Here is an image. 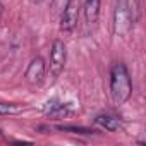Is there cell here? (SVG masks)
<instances>
[{"instance_id": "obj_1", "label": "cell", "mask_w": 146, "mask_h": 146, "mask_svg": "<svg viewBox=\"0 0 146 146\" xmlns=\"http://www.w3.org/2000/svg\"><path fill=\"white\" fill-rule=\"evenodd\" d=\"M110 93L113 102L119 105L125 103L132 95V81L127 67L122 62L115 64L110 70Z\"/></svg>"}, {"instance_id": "obj_2", "label": "cell", "mask_w": 146, "mask_h": 146, "mask_svg": "<svg viewBox=\"0 0 146 146\" xmlns=\"http://www.w3.org/2000/svg\"><path fill=\"white\" fill-rule=\"evenodd\" d=\"M132 24H134V21H132V16L125 5V2L124 0H119L115 12H113V33L117 36H124L125 33H129Z\"/></svg>"}, {"instance_id": "obj_3", "label": "cell", "mask_w": 146, "mask_h": 146, "mask_svg": "<svg viewBox=\"0 0 146 146\" xmlns=\"http://www.w3.org/2000/svg\"><path fill=\"white\" fill-rule=\"evenodd\" d=\"M65 60H67V50H65V45H64V41L55 40L53 45H52V50H50V70H52V74H53L55 78L64 70V67H65Z\"/></svg>"}, {"instance_id": "obj_4", "label": "cell", "mask_w": 146, "mask_h": 146, "mask_svg": "<svg viewBox=\"0 0 146 146\" xmlns=\"http://www.w3.org/2000/svg\"><path fill=\"white\" fill-rule=\"evenodd\" d=\"M79 9H81V2L79 0H70L67 4V7L64 9V12L60 14V29L62 31H72L78 24L79 19Z\"/></svg>"}, {"instance_id": "obj_5", "label": "cell", "mask_w": 146, "mask_h": 146, "mask_svg": "<svg viewBox=\"0 0 146 146\" xmlns=\"http://www.w3.org/2000/svg\"><path fill=\"white\" fill-rule=\"evenodd\" d=\"M45 70H46L45 60L41 57H35L26 69V81L29 84H40L45 78Z\"/></svg>"}, {"instance_id": "obj_6", "label": "cell", "mask_w": 146, "mask_h": 146, "mask_svg": "<svg viewBox=\"0 0 146 146\" xmlns=\"http://www.w3.org/2000/svg\"><path fill=\"white\" fill-rule=\"evenodd\" d=\"M43 113L48 115V117H52V119H64V117L69 115V110H67V105L52 100V102H48V103L45 105Z\"/></svg>"}, {"instance_id": "obj_7", "label": "cell", "mask_w": 146, "mask_h": 146, "mask_svg": "<svg viewBox=\"0 0 146 146\" xmlns=\"http://www.w3.org/2000/svg\"><path fill=\"white\" fill-rule=\"evenodd\" d=\"M83 5H84V16H86V21H88L90 24L96 23L98 17H100L102 0H86Z\"/></svg>"}, {"instance_id": "obj_8", "label": "cell", "mask_w": 146, "mask_h": 146, "mask_svg": "<svg viewBox=\"0 0 146 146\" xmlns=\"http://www.w3.org/2000/svg\"><path fill=\"white\" fill-rule=\"evenodd\" d=\"M95 122H96L98 125H102L103 129L110 131V132H113V131H117V129L120 127V120H119L117 117H113V115H98V117L95 119Z\"/></svg>"}, {"instance_id": "obj_9", "label": "cell", "mask_w": 146, "mask_h": 146, "mask_svg": "<svg viewBox=\"0 0 146 146\" xmlns=\"http://www.w3.org/2000/svg\"><path fill=\"white\" fill-rule=\"evenodd\" d=\"M55 129H57V131H62V132H72V134H96V132H98V131H93V129L74 127V125H57Z\"/></svg>"}, {"instance_id": "obj_10", "label": "cell", "mask_w": 146, "mask_h": 146, "mask_svg": "<svg viewBox=\"0 0 146 146\" xmlns=\"http://www.w3.org/2000/svg\"><path fill=\"white\" fill-rule=\"evenodd\" d=\"M69 2H70V0H52V4H50L52 14H53V16H60V14L64 12V9L67 7Z\"/></svg>"}, {"instance_id": "obj_11", "label": "cell", "mask_w": 146, "mask_h": 146, "mask_svg": "<svg viewBox=\"0 0 146 146\" xmlns=\"http://www.w3.org/2000/svg\"><path fill=\"white\" fill-rule=\"evenodd\" d=\"M124 2H125V5L129 9L131 16H132V21H136L137 19V4H136V0H124Z\"/></svg>"}, {"instance_id": "obj_12", "label": "cell", "mask_w": 146, "mask_h": 146, "mask_svg": "<svg viewBox=\"0 0 146 146\" xmlns=\"http://www.w3.org/2000/svg\"><path fill=\"white\" fill-rule=\"evenodd\" d=\"M21 108H17V107H14V105H5V103H0V113H4V115H7V113H17Z\"/></svg>"}, {"instance_id": "obj_13", "label": "cell", "mask_w": 146, "mask_h": 146, "mask_svg": "<svg viewBox=\"0 0 146 146\" xmlns=\"http://www.w3.org/2000/svg\"><path fill=\"white\" fill-rule=\"evenodd\" d=\"M2 14H4V5H2V2H0V17H2Z\"/></svg>"}, {"instance_id": "obj_14", "label": "cell", "mask_w": 146, "mask_h": 146, "mask_svg": "<svg viewBox=\"0 0 146 146\" xmlns=\"http://www.w3.org/2000/svg\"><path fill=\"white\" fill-rule=\"evenodd\" d=\"M31 2H35V4H40V2H41V0H31Z\"/></svg>"}, {"instance_id": "obj_15", "label": "cell", "mask_w": 146, "mask_h": 146, "mask_svg": "<svg viewBox=\"0 0 146 146\" xmlns=\"http://www.w3.org/2000/svg\"><path fill=\"white\" fill-rule=\"evenodd\" d=\"M79 2H81V5H83V4H84V2H86V0H79Z\"/></svg>"}]
</instances>
